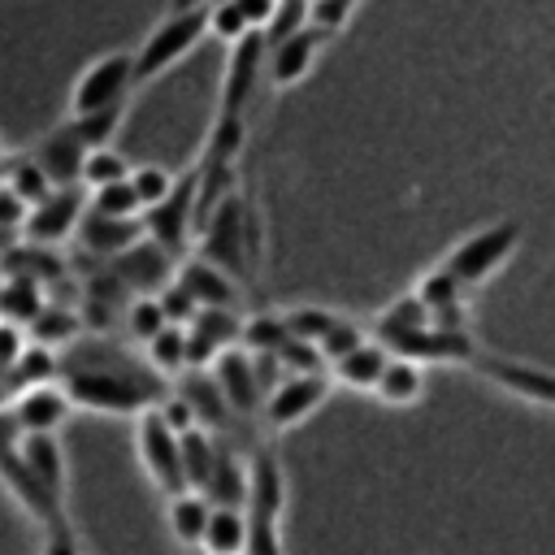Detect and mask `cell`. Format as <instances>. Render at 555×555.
I'll return each instance as SVG.
<instances>
[{
    "label": "cell",
    "instance_id": "obj_1",
    "mask_svg": "<svg viewBox=\"0 0 555 555\" xmlns=\"http://www.w3.org/2000/svg\"><path fill=\"white\" fill-rule=\"evenodd\" d=\"M61 386L78 408L100 412H143L165 399L160 369L139 364L121 351H104L100 343H82L61 356Z\"/></svg>",
    "mask_w": 555,
    "mask_h": 555
},
{
    "label": "cell",
    "instance_id": "obj_2",
    "mask_svg": "<svg viewBox=\"0 0 555 555\" xmlns=\"http://www.w3.org/2000/svg\"><path fill=\"white\" fill-rule=\"evenodd\" d=\"M17 438H22V429H17L13 412L0 408V481L13 490V499H17V503L30 512V520L43 529V546H48V551H74L78 538H74V529H69L65 503H61L48 486H39V477H35L30 464L22 460Z\"/></svg>",
    "mask_w": 555,
    "mask_h": 555
},
{
    "label": "cell",
    "instance_id": "obj_3",
    "mask_svg": "<svg viewBox=\"0 0 555 555\" xmlns=\"http://www.w3.org/2000/svg\"><path fill=\"white\" fill-rule=\"evenodd\" d=\"M199 35H208V4H186V9H169L165 22H156V30L143 39V48L134 52V87L152 82L156 74H165L173 61H182Z\"/></svg>",
    "mask_w": 555,
    "mask_h": 555
},
{
    "label": "cell",
    "instance_id": "obj_4",
    "mask_svg": "<svg viewBox=\"0 0 555 555\" xmlns=\"http://www.w3.org/2000/svg\"><path fill=\"white\" fill-rule=\"evenodd\" d=\"M520 243V221L516 217H503V221H490L481 230H473L464 243L451 247V256L442 260L464 286H481Z\"/></svg>",
    "mask_w": 555,
    "mask_h": 555
},
{
    "label": "cell",
    "instance_id": "obj_5",
    "mask_svg": "<svg viewBox=\"0 0 555 555\" xmlns=\"http://www.w3.org/2000/svg\"><path fill=\"white\" fill-rule=\"evenodd\" d=\"M134 447H139V460L147 468V477L165 490V494H178L186 490V464H182V434L160 416V408H143L139 412V425H134Z\"/></svg>",
    "mask_w": 555,
    "mask_h": 555
},
{
    "label": "cell",
    "instance_id": "obj_6",
    "mask_svg": "<svg viewBox=\"0 0 555 555\" xmlns=\"http://www.w3.org/2000/svg\"><path fill=\"white\" fill-rule=\"evenodd\" d=\"M130 87H134V52H104L74 78L69 113L78 117V113H95L108 104H126Z\"/></svg>",
    "mask_w": 555,
    "mask_h": 555
},
{
    "label": "cell",
    "instance_id": "obj_7",
    "mask_svg": "<svg viewBox=\"0 0 555 555\" xmlns=\"http://www.w3.org/2000/svg\"><path fill=\"white\" fill-rule=\"evenodd\" d=\"M195 186H199V178H195V169H191V173H182V178L173 182V191H169L165 199H156L152 208H143V230H147V238H152L156 247H165L169 256H182V247H186V238H191V230H195Z\"/></svg>",
    "mask_w": 555,
    "mask_h": 555
},
{
    "label": "cell",
    "instance_id": "obj_8",
    "mask_svg": "<svg viewBox=\"0 0 555 555\" xmlns=\"http://www.w3.org/2000/svg\"><path fill=\"white\" fill-rule=\"evenodd\" d=\"M330 395V377L321 369H291L278 386L264 395V425L269 429H291L304 416H312Z\"/></svg>",
    "mask_w": 555,
    "mask_h": 555
},
{
    "label": "cell",
    "instance_id": "obj_9",
    "mask_svg": "<svg viewBox=\"0 0 555 555\" xmlns=\"http://www.w3.org/2000/svg\"><path fill=\"white\" fill-rule=\"evenodd\" d=\"M82 212H87V208H82V191H78V182L52 186L39 204L26 208L22 234H26V243H35V247H52V243H61V238H69V234L78 230Z\"/></svg>",
    "mask_w": 555,
    "mask_h": 555
},
{
    "label": "cell",
    "instance_id": "obj_10",
    "mask_svg": "<svg viewBox=\"0 0 555 555\" xmlns=\"http://www.w3.org/2000/svg\"><path fill=\"white\" fill-rule=\"evenodd\" d=\"M212 377L225 395V403L234 408V416H260L264 412V382L256 373V356L251 351H238L234 343L212 360Z\"/></svg>",
    "mask_w": 555,
    "mask_h": 555
},
{
    "label": "cell",
    "instance_id": "obj_11",
    "mask_svg": "<svg viewBox=\"0 0 555 555\" xmlns=\"http://www.w3.org/2000/svg\"><path fill=\"white\" fill-rule=\"evenodd\" d=\"M269 61V39L264 30H247L243 39H234V52L225 61V82H221V113H243L260 87V65Z\"/></svg>",
    "mask_w": 555,
    "mask_h": 555
},
{
    "label": "cell",
    "instance_id": "obj_12",
    "mask_svg": "<svg viewBox=\"0 0 555 555\" xmlns=\"http://www.w3.org/2000/svg\"><path fill=\"white\" fill-rule=\"evenodd\" d=\"M321 39H325V30L321 26H299V30H291V35H282L278 43H269V82L282 91V87H291V82H299L308 69H312V61H317V52H321Z\"/></svg>",
    "mask_w": 555,
    "mask_h": 555
},
{
    "label": "cell",
    "instance_id": "obj_13",
    "mask_svg": "<svg viewBox=\"0 0 555 555\" xmlns=\"http://www.w3.org/2000/svg\"><path fill=\"white\" fill-rule=\"evenodd\" d=\"M69 408H74V399L61 382H35V386H22V395L13 399L9 412H13L17 429L30 434V429H61Z\"/></svg>",
    "mask_w": 555,
    "mask_h": 555
},
{
    "label": "cell",
    "instance_id": "obj_14",
    "mask_svg": "<svg viewBox=\"0 0 555 555\" xmlns=\"http://www.w3.org/2000/svg\"><path fill=\"white\" fill-rule=\"evenodd\" d=\"M143 234H147L143 230V217H113V212H100V208H87L82 221H78L82 247L87 251H100V256H121Z\"/></svg>",
    "mask_w": 555,
    "mask_h": 555
},
{
    "label": "cell",
    "instance_id": "obj_15",
    "mask_svg": "<svg viewBox=\"0 0 555 555\" xmlns=\"http://www.w3.org/2000/svg\"><path fill=\"white\" fill-rule=\"evenodd\" d=\"M30 156L48 169V178H52L56 186H65V182H82L87 143H82V134L74 130V121H65V126H56L52 134H43L39 147H35Z\"/></svg>",
    "mask_w": 555,
    "mask_h": 555
},
{
    "label": "cell",
    "instance_id": "obj_16",
    "mask_svg": "<svg viewBox=\"0 0 555 555\" xmlns=\"http://www.w3.org/2000/svg\"><path fill=\"white\" fill-rule=\"evenodd\" d=\"M17 447H22V460L30 464V473L39 477V486H48L65 503V451H61L56 429H30L17 438Z\"/></svg>",
    "mask_w": 555,
    "mask_h": 555
},
{
    "label": "cell",
    "instance_id": "obj_17",
    "mask_svg": "<svg viewBox=\"0 0 555 555\" xmlns=\"http://www.w3.org/2000/svg\"><path fill=\"white\" fill-rule=\"evenodd\" d=\"M390 356H395V351H390L382 338H364L360 347H351L347 356L334 360V382H343V386H351V390H377V382H382Z\"/></svg>",
    "mask_w": 555,
    "mask_h": 555
},
{
    "label": "cell",
    "instance_id": "obj_18",
    "mask_svg": "<svg viewBox=\"0 0 555 555\" xmlns=\"http://www.w3.org/2000/svg\"><path fill=\"white\" fill-rule=\"evenodd\" d=\"M286 507V477H282V464L260 451L251 464H247V512L251 516H282Z\"/></svg>",
    "mask_w": 555,
    "mask_h": 555
},
{
    "label": "cell",
    "instance_id": "obj_19",
    "mask_svg": "<svg viewBox=\"0 0 555 555\" xmlns=\"http://www.w3.org/2000/svg\"><path fill=\"white\" fill-rule=\"evenodd\" d=\"M464 282L442 264V269H434V273H425L421 278V286H416V295L425 299V308L434 312V325H447V330H464V321H460V312H464Z\"/></svg>",
    "mask_w": 555,
    "mask_h": 555
},
{
    "label": "cell",
    "instance_id": "obj_20",
    "mask_svg": "<svg viewBox=\"0 0 555 555\" xmlns=\"http://www.w3.org/2000/svg\"><path fill=\"white\" fill-rule=\"evenodd\" d=\"M178 282L195 295V304L199 308H234L238 304V291H234V282L238 278H230L221 264H212V260H191V264H182V273H178Z\"/></svg>",
    "mask_w": 555,
    "mask_h": 555
},
{
    "label": "cell",
    "instance_id": "obj_21",
    "mask_svg": "<svg viewBox=\"0 0 555 555\" xmlns=\"http://www.w3.org/2000/svg\"><path fill=\"white\" fill-rule=\"evenodd\" d=\"M208 516H212V499L195 486L169 494V529L182 546H199L204 542V529H208Z\"/></svg>",
    "mask_w": 555,
    "mask_h": 555
},
{
    "label": "cell",
    "instance_id": "obj_22",
    "mask_svg": "<svg viewBox=\"0 0 555 555\" xmlns=\"http://www.w3.org/2000/svg\"><path fill=\"white\" fill-rule=\"evenodd\" d=\"M377 395H382L386 403H395V408L416 403V399L425 395L421 360H412V356H390V364H386V373H382V382H377Z\"/></svg>",
    "mask_w": 555,
    "mask_h": 555
},
{
    "label": "cell",
    "instance_id": "obj_23",
    "mask_svg": "<svg viewBox=\"0 0 555 555\" xmlns=\"http://www.w3.org/2000/svg\"><path fill=\"white\" fill-rule=\"evenodd\" d=\"M199 546H208L217 555L247 551V512L243 507H230V503H212V516H208V529H204V542Z\"/></svg>",
    "mask_w": 555,
    "mask_h": 555
},
{
    "label": "cell",
    "instance_id": "obj_24",
    "mask_svg": "<svg viewBox=\"0 0 555 555\" xmlns=\"http://www.w3.org/2000/svg\"><path fill=\"white\" fill-rule=\"evenodd\" d=\"M204 494L212 503H230V507H247V464L238 455H230V447L217 455V468L204 486Z\"/></svg>",
    "mask_w": 555,
    "mask_h": 555
},
{
    "label": "cell",
    "instance_id": "obj_25",
    "mask_svg": "<svg viewBox=\"0 0 555 555\" xmlns=\"http://www.w3.org/2000/svg\"><path fill=\"white\" fill-rule=\"evenodd\" d=\"M217 455H221V447L212 442V434L204 429V425H191L186 434H182V464H186V486H208V477H212V468H217Z\"/></svg>",
    "mask_w": 555,
    "mask_h": 555
},
{
    "label": "cell",
    "instance_id": "obj_26",
    "mask_svg": "<svg viewBox=\"0 0 555 555\" xmlns=\"http://www.w3.org/2000/svg\"><path fill=\"white\" fill-rule=\"evenodd\" d=\"M43 308H48V304H43L39 278H30V273L4 278V291H0V312H4V317H13V321H35Z\"/></svg>",
    "mask_w": 555,
    "mask_h": 555
},
{
    "label": "cell",
    "instance_id": "obj_27",
    "mask_svg": "<svg viewBox=\"0 0 555 555\" xmlns=\"http://www.w3.org/2000/svg\"><path fill=\"white\" fill-rule=\"evenodd\" d=\"M143 347H147V364H152V369H160V373L186 369V330H182L178 321H169L165 330H156Z\"/></svg>",
    "mask_w": 555,
    "mask_h": 555
},
{
    "label": "cell",
    "instance_id": "obj_28",
    "mask_svg": "<svg viewBox=\"0 0 555 555\" xmlns=\"http://www.w3.org/2000/svg\"><path fill=\"white\" fill-rule=\"evenodd\" d=\"M429 321H434V312H429L425 299L412 291V295L395 299V304L377 317V338H390V334H399V330H421V325H429Z\"/></svg>",
    "mask_w": 555,
    "mask_h": 555
},
{
    "label": "cell",
    "instance_id": "obj_29",
    "mask_svg": "<svg viewBox=\"0 0 555 555\" xmlns=\"http://www.w3.org/2000/svg\"><path fill=\"white\" fill-rule=\"evenodd\" d=\"M117 178H130V160L113 147V143H104V147H87V160H82V182L95 191V186H104V182H117Z\"/></svg>",
    "mask_w": 555,
    "mask_h": 555
},
{
    "label": "cell",
    "instance_id": "obj_30",
    "mask_svg": "<svg viewBox=\"0 0 555 555\" xmlns=\"http://www.w3.org/2000/svg\"><path fill=\"white\" fill-rule=\"evenodd\" d=\"M91 208L100 212H113V217H143V199L134 191L130 178H117V182H104L91 191Z\"/></svg>",
    "mask_w": 555,
    "mask_h": 555
},
{
    "label": "cell",
    "instance_id": "obj_31",
    "mask_svg": "<svg viewBox=\"0 0 555 555\" xmlns=\"http://www.w3.org/2000/svg\"><path fill=\"white\" fill-rule=\"evenodd\" d=\"M121 113H126V104H108V108H95V113H78V117H74V130L82 134L87 147H104V143H113V134L121 130Z\"/></svg>",
    "mask_w": 555,
    "mask_h": 555
},
{
    "label": "cell",
    "instance_id": "obj_32",
    "mask_svg": "<svg viewBox=\"0 0 555 555\" xmlns=\"http://www.w3.org/2000/svg\"><path fill=\"white\" fill-rule=\"evenodd\" d=\"M4 182H9V186H13V191L26 199V204H39V199H43V195L56 186V182L48 178V169H43L35 156H22V160L9 169V178H4Z\"/></svg>",
    "mask_w": 555,
    "mask_h": 555
},
{
    "label": "cell",
    "instance_id": "obj_33",
    "mask_svg": "<svg viewBox=\"0 0 555 555\" xmlns=\"http://www.w3.org/2000/svg\"><path fill=\"white\" fill-rule=\"evenodd\" d=\"M169 325V317H165V308H160V299L156 295H139L134 304H130V312H126V330H130V338H139V343H147L156 330H165Z\"/></svg>",
    "mask_w": 555,
    "mask_h": 555
},
{
    "label": "cell",
    "instance_id": "obj_34",
    "mask_svg": "<svg viewBox=\"0 0 555 555\" xmlns=\"http://www.w3.org/2000/svg\"><path fill=\"white\" fill-rule=\"evenodd\" d=\"M78 334V321L65 312V308H43L35 321H30V338L35 343H48V347H61Z\"/></svg>",
    "mask_w": 555,
    "mask_h": 555
},
{
    "label": "cell",
    "instance_id": "obj_35",
    "mask_svg": "<svg viewBox=\"0 0 555 555\" xmlns=\"http://www.w3.org/2000/svg\"><path fill=\"white\" fill-rule=\"evenodd\" d=\"M208 30L221 35L225 43H234V39H243V35L256 30V26L247 22V13H243L238 0H217V4H208Z\"/></svg>",
    "mask_w": 555,
    "mask_h": 555
},
{
    "label": "cell",
    "instance_id": "obj_36",
    "mask_svg": "<svg viewBox=\"0 0 555 555\" xmlns=\"http://www.w3.org/2000/svg\"><path fill=\"white\" fill-rule=\"evenodd\" d=\"M286 338H291L286 317H260V321H247V325H243V343H247L251 351H278Z\"/></svg>",
    "mask_w": 555,
    "mask_h": 555
},
{
    "label": "cell",
    "instance_id": "obj_37",
    "mask_svg": "<svg viewBox=\"0 0 555 555\" xmlns=\"http://www.w3.org/2000/svg\"><path fill=\"white\" fill-rule=\"evenodd\" d=\"M360 343H364V330H360L356 321H347V317H334V325L317 338V347H321V356H325L330 364H334L338 356H347L351 347H360Z\"/></svg>",
    "mask_w": 555,
    "mask_h": 555
},
{
    "label": "cell",
    "instance_id": "obj_38",
    "mask_svg": "<svg viewBox=\"0 0 555 555\" xmlns=\"http://www.w3.org/2000/svg\"><path fill=\"white\" fill-rule=\"evenodd\" d=\"M130 182H134L143 208H152L156 199H165V195L173 191V178H169L160 165H139V169H130Z\"/></svg>",
    "mask_w": 555,
    "mask_h": 555
},
{
    "label": "cell",
    "instance_id": "obj_39",
    "mask_svg": "<svg viewBox=\"0 0 555 555\" xmlns=\"http://www.w3.org/2000/svg\"><path fill=\"white\" fill-rule=\"evenodd\" d=\"M156 299H160L165 317H169V321H178V325H182V321H191V317H195V308H199V304H195V295H191L178 278H173L169 286H160V291H156Z\"/></svg>",
    "mask_w": 555,
    "mask_h": 555
},
{
    "label": "cell",
    "instance_id": "obj_40",
    "mask_svg": "<svg viewBox=\"0 0 555 555\" xmlns=\"http://www.w3.org/2000/svg\"><path fill=\"white\" fill-rule=\"evenodd\" d=\"M286 325H291V334H295V338L317 343V338L334 325V312H325V308H295V312L286 317Z\"/></svg>",
    "mask_w": 555,
    "mask_h": 555
},
{
    "label": "cell",
    "instance_id": "obj_41",
    "mask_svg": "<svg viewBox=\"0 0 555 555\" xmlns=\"http://www.w3.org/2000/svg\"><path fill=\"white\" fill-rule=\"evenodd\" d=\"M304 13H308V0H278V13H273V22L264 26V39H269V43H278L282 35L299 30Z\"/></svg>",
    "mask_w": 555,
    "mask_h": 555
},
{
    "label": "cell",
    "instance_id": "obj_42",
    "mask_svg": "<svg viewBox=\"0 0 555 555\" xmlns=\"http://www.w3.org/2000/svg\"><path fill=\"white\" fill-rule=\"evenodd\" d=\"M351 9H356V0H312V4H308V17H312L325 35H334V30L351 17Z\"/></svg>",
    "mask_w": 555,
    "mask_h": 555
},
{
    "label": "cell",
    "instance_id": "obj_43",
    "mask_svg": "<svg viewBox=\"0 0 555 555\" xmlns=\"http://www.w3.org/2000/svg\"><path fill=\"white\" fill-rule=\"evenodd\" d=\"M26 343H30V338H26V330H22L13 317H0V369H13Z\"/></svg>",
    "mask_w": 555,
    "mask_h": 555
},
{
    "label": "cell",
    "instance_id": "obj_44",
    "mask_svg": "<svg viewBox=\"0 0 555 555\" xmlns=\"http://www.w3.org/2000/svg\"><path fill=\"white\" fill-rule=\"evenodd\" d=\"M156 408H160V416H165L178 434H186L191 425H199V416H195V408H191V399H186V395H165Z\"/></svg>",
    "mask_w": 555,
    "mask_h": 555
},
{
    "label": "cell",
    "instance_id": "obj_45",
    "mask_svg": "<svg viewBox=\"0 0 555 555\" xmlns=\"http://www.w3.org/2000/svg\"><path fill=\"white\" fill-rule=\"evenodd\" d=\"M26 208H30V204H26V199L4 182V186H0V230H22Z\"/></svg>",
    "mask_w": 555,
    "mask_h": 555
},
{
    "label": "cell",
    "instance_id": "obj_46",
    "mask_svg": "<svg viewBox=\"0 0 555 555\" xmlns=\"http://www.w3.org/2000/svg\"><path fill=\"white\" fill-rule=\"evenodd\" d=\"M238 4H243L247 22H251L256 30H264V26L273 22V13H278V0H238Z\"/></svg>",
    "mask_w": 555,
    "mask_h": 555
},
{
    "label": "cell",
    "instance_id": "obj_47",
    "mask_svg": "<svg viewBox=\"0 0 555 555\" xmlns=\"http://www.w3.org/2000/svg\"><path fill=\"white\" fill-rule=\"evenodd\" d=\"M186 4H204V0H169V9H186Z\"/></svg>",
    "mask_w": 555,
    "mask_h": 555
},
{
    "label": "cell",
    "instance_id": "obj_48",
    "mask_svg": "<svg viewBox=\"0 0 555 555\" xmlns=\"http://www.w3.org/2000/svg\"><path fill=\"white\" fill-rule=\"evenodd\" d=\"M0 156H4V143H0Z\"/></svg>",
    "mask_w": 555,
    "mask_h": 555
}]
</instances>
